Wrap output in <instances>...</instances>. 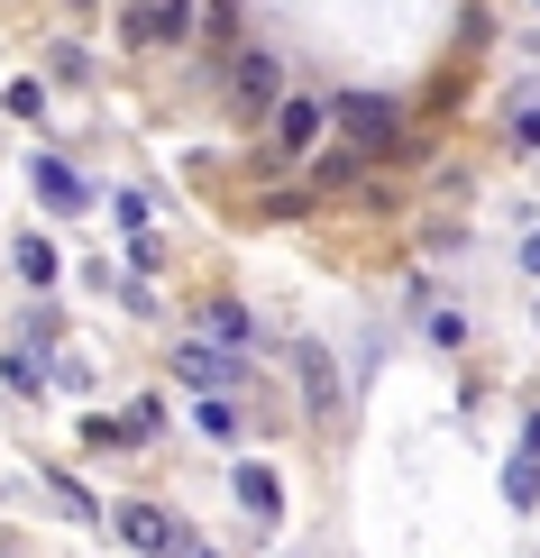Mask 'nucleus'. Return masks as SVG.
Returning a JSON list of instances; mask_svg holds the SVG:
<instances>
[{"mask_svg":"<svg viewBox=\"0 0 540 558\" xmlns=\"http://www.w3.org/2000/svg\"><path fill=\"white\" fill-rule=\"evenodd\" d=\"M110 531H120L129 549H147V558H175L183 541H175V522L156 513V504H110Z\"/></svg>","mask_w":540,"mask_h":558,"instance_id":"1","label":"nucleus"},{"mask_svg":"<svg viewBox=\"0 0 540 558\" xmlns=\"http://www.w3.org/2000/svg\"><path fill=\"white\" fill-rule=\"evenodd\" d=\"M175 376H183V385H202V403H211V393L248 385V366L229 357V348H202V339H193V348H183V357H175Z\"/></svg>","mask_w":540,"mask_h":558,"instance_id":"2","label":"nucleus"},{"mask_svg":"<svg viewBox=\"0 0 540 558\" xmlns=\"http://www.w3.org/2000/svg\"><path fill=\"white\" fill-rule=\"evenodd\" d=\"M293 376H302V403H312V412L339 403V366H331V348H321V339H293Z\"/></svg>","mask_w":540,"mask_h":558,"instance_id":"3","label":"nucleus"},{"mask_svg":"<svg viewBox=\"0 0 540 558\" xmlns=\"http://www.w3.org/2000/svg\"><path fill=\"white\" fill-rule=\"evenodd\" d=\"M229 74H239V101H266V110L285 101V83H275V64L256 56V46H239V64H229Z\"/></svg>","mask_w":540,"mask_h":558,"instance_id":"4","label":"nucleus"},{"mask_svg":"<svg viewBox=\"0 0 540 558\" xmlns=\"http://www.w3.org/2000/svg\"><path fill=\"white\" fill-rule=\"evenodd\" d=\"M239 504H248L256 522H275V513H285V485H275L266 468H239Z\"/></svg>","mask_w":540,"mask_h":558,"instance_id":"5","label":"nucleus"},{"mask_svg":"<svg viewBox=\"0 0 540 558\" xmlns=\"http://www.w3.org/2000/svg\"><path fill=\"white\" fill-rule=\"evenodd\" d=\"M312 129H321L312 101H275V137H285V147H312Z\"/></svg>","mask_w":540,"mask_h":558,"instance_id":"6","label":"nucleus"},{"mask_svg":"<svg viewBox=\"0 0 540 558\" xmlns=\"http://www.w3.org/2000/svg\"><path fill=\"white\" fill-rule=\"evenodd\" d=\"M37 193H46V202H64V211H74V202H83V174H64L56 156H37Z\"/></svg>","mask_w":540,"mask_h":558,"instance_id":"7","label":"nucleus"},{"mask_svg":"<svg viewBox=\"0 0 540 558\" xmlns=\"http://www.w3.org/2000/svg\"><path fill=\"white\" fill-rule=\"evenodd\" d=\"M19 275H28V284H46V275H56V247H46V239H19Z\"/></svg>","mask_w":540,"mask_h":558,"instance_id":"8","label":"nucleus"},{"mask_svg":"<svg viewBox=\"0 0 540 558\" xmlns=\"http://www.w3.org/2000/svg\"><path fill=\"white\" fill-rule=\"evenodd\" d=\"M339 129H358V137H385V110H375V101H339Z\"/></svg>","mask_w":540,"mask_h":558,"instance_id":"9","label":"nucleus"},{"mask_svg":"<svg viewBox=\"0 0 540 558\" xmlns=\"http://www.w3.org/2000/svg\"><path fill=\"white\" fill-rule=\"evenodd\" d=\"M504 495L513 504H540V468H531V458H513V468H504Z\"/></svg>","mask_w":540,"mask_h":558,"instance_id":"10","label":"nucleus"},{"mask_svg":"<svg viewBox=\"0 0 540 558\" xmlns=\"http://www.w3.org/2000/svg\"><path fill=\"white\" fill-rule=\"evenodd\" d=\"M358 166H367L358 147H331V156H321V183H358Z\"/></svg>","mask_w":540,"mask_h":558,"instance_id":"11","label":"nucleus"},{"mask_svg":"<svg viewBox=\"0 0 540 558\" xmlns=\"http://www.w3.org/2000/svg\"><path fill=\"white\" fill-rule=\"evenodd\" d=\"M523 137H531V147H540V101H523Z\"/></svg>","mask_w":540,"mask_h":558,"instance_id":"12","label":"nucleus"},{"mask_svg":"<svg viewBox=\"0 0 540 558\" xmlns=\"http://www.w3.org/2000/svg\"><path fill=\"white\" fill-rule=\"evenodd\" d=\"M523 266H531V275H540V229H531V247H523Z\"/></svg>","mask_w":540,"mask_h":558,"instance_id":"13","label":"nucleus"}]
</instances>
